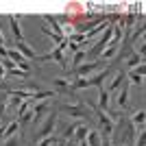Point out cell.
I'll list each match as a JSON object with an SVG mask.
<instances>
[{"label": "cell", "mask_w": 146, "mask_h": 146, "mask_svg": "<svg viewBox=\"0 0 146 146\" xmlns=\"http://www.w3.org/2000/svg\"><path fill=\"white\" fill-rule=\"evenodd\" d=\"M59 109L72 118H90V113H92V107L87 103H83V100H79V103H61Z\"/></svg>", "instance_id": "1"}, {"label": "cell", "mask_w": 146, "mask_h": 146, "mask_svg": "<svg viewBox=\"0 0 146 146\" xmlns=\"http://www.w3.org/2000/svg\"><path fill=\"white\" fill-rule=\"evenodd\" d=\"M57 111H48V116L44 118V122L39 124V131H37V142L44 140V137H52L55 133V127H57Z\"/></svg>", "instance_id": "2"}, {"label": "cell", "mask_w": 146, "mask_h": 146, "mask_svg": "<svg viewBox=\"0 0 146 146\" xmlns=\"http://www.w3.org/2000/svg\"><path fill=\"white\" fill-rule=\"evenodd\" d=\"M94 113L98 116V122H100V137H109L111 140V135H113V131H116V122L109 118V113H105V111H100V109H92Z\"/></svg>", "instance_id": "3"}, {"label": "cell", "mask_w": 146, "mask_h": 146, "mask_svg": "<svg viewBox=\"0 0 146 146\" xmlns=\"http://www.w3.org/2000/svg\"><path fill=\"white\" fill-rule=\"evenodd\" d=\"M66 46H68V39H63V42H61L52 52L42 55V57H37V59H39V61H57L63 70H68V63H66Z\"/></svg>", "instance_id": "4"}, {"label": "cell", "mask_w": 146, "mask_h": 146, "mask_svg": "<svg viewBox=\"0 0 146 146\" xmlns=\"http://www.w3.org/2000/svg\"><path fill=\"white\" fill-rule=\"evenodd\" d=\"M15 50H18L20 55L24 57L26 61H33V59H37V55H35V50L31 48V46H26V42L22 39V42H15Z\"/></svg>", "instance_id": "5"}, {"label": "cell", "mask_w": 146, "mask_h": 146, "mask_svg": "<svg viewBox=\"0 0 146 146\" xmlns=\"http://www.w3.org/2000/svg\"><path fill=\"white\" fill-rule=\"evenodd\" d=\"M129 81H131L133 85H142V83H144V63H140L137 68H133V70H131Z\"/></svg>", "instance_id": "6"}, {"label": "cell", "mask_w": 146, "mask_h": 146, "mask_svg": "<svg viewBox=\"0 0 146 146\" xmlns=\"http://www.w3.org/2000/svg\"><path fill=\"white\" fill-rule=\"evenodd\" d=\"M9 24H11V33L15 35L18 42H22V29H20V15H9Z\"/></svg>", "instance_id": "7"}, {"label": "cell", "mask_w": 146, "mask_h": 146, "mask_svg": "<svg viewBox=\"0 0 146 146\" xmlns=\"http://www.w3.org/2000/svg\"><path fill=\"white\" fill-rule=\"evenodd\" d=\"M118 90H120V96H118V111H120V109H124V107L129 105V85L122 83Z\"/></svg>", "instance_id": "8"}, {"label": "cell", "mask_w": 146, "mask_h": 146, "mask_svg": "<svg viewBox=\"0 0 146 146\" xmlns=\"http://www.w3.org/2000/svg\"><path fill=\"white\" fill-rule=\"evenodd\" d=\"M87 133H90V129H87L83 122H79V124H76V131H74V135H72V142H74V144L83 142L87 137Z\"/></svg>", "instance_id": "9"}, {"label": "cell", "mask_w": 146, "mask_h": 146, "mask_svg": "<svg viewBox=\"0 0 146 146\" xmlns=\"http://www.w3.org/2000/svg\"><path fill=\"white\" fill-rule=\"evenodd\" d=\"M96 109L105 111V113L109 111V92L103 90V87H100V94H98V107H96Z\"/></svg>", "instance_id": "10"}, {"label": "cell", "mask_w": 146, "mask_h": 146, "mask_svg": "<svg viewBox=\"0 0 146 146\" xmlns=\"http://www.w3.org/2000/svg\"><path fill=\"white\" fill-rule=\"evenodd\" d=\"M20 129V122L18 120H13V122H9V124H5V129H2V133H0V137H13L15 135V131Z\"/></svg>", "instance_id": "11"}, {"label": "cell", "mask_w": 146, "mask_h": 146, "mask_svg": "<svg viewBox=\"0 0 146 146\" xmlns=\"http://www.w3.org/2000/svg\"><path fill=\"white\" fill-rule=\"evenodd\" d=\"M131 124H133V127H137L140 131H144V109L133 111V116H131Z\"/></svg>", "instance_id": "12"}, {"label": "cell", "mask_w": 146, "mask_h": 146, "mask_svg": "<svg viewBox=\"0 0 146 146\" xmlns=\"http://www.w3.org/2000/svg\"><path fill=\"white\" fill-rule=\"evenodd\" d=\"M122 81H124V72H122V70L113 72V81L109 83V90H107V92H118V87L122 85Z\"/></svg>", "instance_id": "13"}, {"label": "cell", "mask_w": 146, "mask_h": 146, "mask_svg": "<svg viewBox=\"0 0 146 146\" xmlns=\"http://www.w3.org/2000/svg\"><path fill=\"white\" fill-rule=\"evenodd\" d=\"M140 63H144V57L137 55V52H131V55H129V61H127V70H133V68L140 66Z\"/></svg>", "instance_id": "14"}, {"label": "cell", "mask_w": 146, "mask_h": 146, "mask_svg": "<svg viewBox=\"0 0 146 146\" xmlns=\"http://www.w3.org/2000/svg\"><path fill=\"white\" fill-rule=\"evenodd\" d=\"M83 59H85V50L81 48V50H76V52H74V61H72V70H74V68H79L81 63H83Z\"/></svg>", "instance_id": "15"}, {"label": "cell", "mask_w": 146, "mask_h": 146, "mask_svg": "<svg viewBox=\"0 0 146 146\" xmlns=\"http://www.w3.org/2000/svg\"><path fill=\"white\" fill-rule=\"evenodd\" d=\"M76 124H79V122H74V124L66 127V133H63V140H66V142H72V135H74V131H76Z\"/></svg>", "instance_id": "16"}, {"label": "cell", "mask_w": 146, "mask_h": 146, "mask_svg": "<svg viewBox=\"0 0 146 146\" xmlns=\"http://www.w3.org/2000/svg\"><path fill=\"white\" fill-rule=\"evenodd\" d=\"M5 111H7V92L0 94V118L5 116Z\"/></svg>", "instance_id": "17"}, {"label": "cell", "mask_w": 146, "mask_h": 146, "mask_svg": "<svg viewBox=\"0 0 146 146\" xmlns=\"http://www.w3.org/2000/svg\"><path fill=\"white\" fill-rule=\"evenodd\" d=\"M57 144V137H44V140H39V146H52Z\"/></svg>", "instance_id": "18"}, {"label": "cell", "mask_w": 146, "mask_h": 146, "mask_svg": "<svg viewBox=\"0 0 146 146\" xmlns=\"http://www.w3.org/2000/svg\"><path fill=\"white\" fill-rule=\"evenodd\" d=\"M9 74H13V76H18V79H29V74L26 72H22V70H18V68H13Z\"/></svg>", "instance_id": "19"}, {"label": "cell", "mask_w": 146, "mask_h": 146, "mask_svg": "<svg viewBox=\"0 0 146 146\" xmlns=\"http://www.w3.org/2000/svg\"><path fill=\"white\" fill-rule=\"evenodd\" d=\"M20 144V137L18 135H13V137H7V142H5V146H18Z\"/></svg>", "instance_id": "20"}, {"label": "cell", "mask_w": 146, "mask_h": 146, "mask_svg": "<svg viewBox=\"0 0 146 146\" xmlns=\"http://www.w3.org/2000/svg\"><path fill=\"white\" fill-rule=\"evenodd\" d=\"M135 146H146V135H144V131H140V140L135 142Z\"/></svg>", "instance_id": "21"}, {"label": "cell", "mask_w": 146, "mask_h": 146, "mask_svg": "<svg viewBox=\"0 0 146 146\" xmlns=\"http://www.w3.org/2000/svg\"><path fill=\"white\" fill-rule=\"evenodd\" d=\"M5 68H2V63H0V83H5Z\"/></svg>", "instance_id": "22"}, {"label": "cell", "mask_w": 146, "mask_h": 146, "mask_svg": "<svg viewBox=\"0 0 146 146\" xmlns=\"http://www.w3.org/2000/svg\"><path fill=\"white\" fill-rule=\"evenodd\" d=\"M59 146H74V142H66V140H61V142H57Z\"/></svg>", "instance_id": "23"}]
</instances>
